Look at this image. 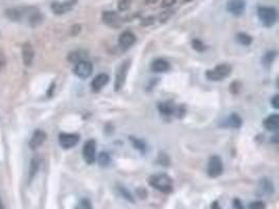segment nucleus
<instances>
[{
	"label": "nucleus",
	"instance_id": "obj_1",
	"mask_svg": "<svg viewBox=\"0 0 279 209\" xmlns=\"http://www.w3.org/2000/svg\"><path fill=\"white\" fill-rule=\"evenodd\" d=\"M148 184L162 194H170L174 188L172 179L166 174H156L150 177Z\"/></svg>",
	"mask_w": 279,
	"mask_h": 209
},
{
	"label": "nucleus",
	"instance_id": "obj_2",
	"mask_svg": "<svg viewBox=\"0 0 279 209\" xmlns=\"http://www.w3.org/2000/svg\"><path fill=\"white\" fill-rule=\"evenodd\" d=\"M258 17L262 26L266 28H272L277 22V10L273 6H258Z\"/></svg>",
	"mask_w": 279,
	"mask_h": 209
},
{
	"label": "nucleus",
	"instance_id": "obj_3",
	"mask_svg": "<svg viewBox=\"0 0 279 209\" xmlns=\"http://www.w3.org/2000/svg\"><path fill=\"white\" fill-rule=\"evenodd\" d=\"M231 74V66L228 64H220L216 66L214 69L210 70H207L206 72V78L214 82H218V80H222L226 78L228 76Z\"/></svg>",
	"mask_w": 279,
	"mask_h": 209
},
{
	"label": "nucleus",
	"instance_id": "obj_4",
	"mask_svg": "<svg viewBox=\"0 0 279 209\" xmlns=\"http://www.w3.org/2000/svg\"><path fill=\"white\" fill-rule=\"evenodd\" d=\"M130 65H131V61L126 60L118 68V72H116L115 74V82H114L115 91H120L124 88L128 72H129V69H130Z\"/></svg>",
	"mask_w": 279,
	"mask_h": 209
},
{
	"label": "nucleus",
	"instance_id": "obj_5",
	"mask_svg": "<svg viewBox=\"0 0 279 209\" xmlns=\"http://www.w3.org/2000/svg\"><path fill=\"white\" fill-rule=\"evenodd\" d=\"M224 172L223 161L218 156H212L209 158L207 166V174L209 177L216 178L222 175Z\"/></svg>",
	"mask_w": 279,
	"mask_h": 209
},
{
	"label": "nucleus",
	"instance_id": "obj_6",
	"mask_svg": "<svg viewBox=\"0 0 279 209\" xmlns=\"http://www.w3.org/2000/svg\"><path fill=\"white\" fill-rule=\"evenodd\" d=\"M93 72V65L90 61L83 60L76 64L74 68V74L80 78H87Z\"/></svg>",
	"mask_w": 279,
	"mask_h": 209
},
{
	"label": "nucleus",
	"instance_id": "obj_7",
	"mask_svg": "<svg viewBox=\"0 0 279 209\" xmlns=\"http://www.w3.org/2000/svg\"><path fill=\"white\" fill-rule=\"evenodd\" d=\"M96 144L93 139L86 142L83 146V157L87 164H93L96 162Z\"/></svg>",
	"mask_w": 279,
	"mask_h": 209
},
{
	"label": "nucleus",
	"instance_id": "obj_8",
	"mask_svg": "<svg viewBox=\"0 0 279 209\" xmlns=\"http://www.w3.org/2000/svg\"><path fill=\"white\" fill-rule=\"evenodd\" d=\"M275 192V186L273 184V181L269 178L264 177L260 180L258 184V196H271Z\"/></svg>",
	"mask_w": 279,
	"mask_h": 209
},
{
	"label": "nucleus",
	"instance_id": "obj_9",
	"mask_svg": "<svg viewBox=\"0 0 279 209\" xmlns=\"http://www.w3.org/2000/svg\"><path fill=\"white\" fill-rule=\"evenodd\" d=\"M80 142V136L74 133H61L59 135V144L60 146L65 148H72L78 144Z\"/></svg>",
	"mask_w": 279,
	"mask_h": 209
},
{
	"label": "nucleus",
	"instance_id": "obj_10",
	"mask_svg": "<svg viewBox=\"0 0 279 209\" xmlns=\"http://www.w3.org/2000/svg\"><path fill=\"white\" fill-rule=\"evenodd\" d=\"M246 8L245 0H229L227 2V10L236 17L242 16Z\"/></svg>",
	"mask_w": 279,
	"mask_h": 209
},
{
	"label": "nucleus",
	"instance_id": "obj_11",
	"mask_svg": "<svg viewBox=\"0 0 279 209\" xmlns=\"http://www.w3.org/2000/svg\"><path fill=\"white\" fill-rule=\"evenodd\" d=\"M24 16L28 18V22L30 26H37L41 24L43 21V16L36 8H24Z\"/></svg>",
	"mask_w": 279,
	"mask_h": 209
},
{
	"label": "nucleus",
	"instance_id": "obj_12",
	"mask_svg": "<svg viewBox=\"0 0 279 209\" xmlns=\"http://www.w3.org/2000/svg\"><path fill=\"white\" fill-rule=\"evenodd\" d=\"M76 2L78 0H67V2H54L52 4V10L56 15H63L66 14L67 12L72 10Z\"/></svg>",
	"mask_w": 279,
	"mask_h": 209
},
{
	"label": "nucleus",
	"instance_id": "obj_13",
	"mask_svg": "<svg viewBox=\"0 0 279 209\" xmlns=\"http://www.w3.org/2000/svg\"><path fill=\"white\" fill-rule=\"evenodd\" d=\"M135 42H136V36L130 30L124 32L118 38V44L122 50H129L135 44Z\"/></svg>",
	"mask_w": 279,
	"mask_h": 209
},
{
	"label": "nucleus",
	"instance_id": "obj_14",
	"mask_svg": "<svg viewBox=\"0 0 279 209\" xmlns=\"http://www.w3.org/2000/svg\"><path fill=\"white\" fill-rule=\"evenodd\" d=\"M34 59V52L30 43H26L22 46V61L26 66L30 67L32 65Z\"/></svg>",
	"mask_w": 279,
	"mask_h": 209
},
{
	"label": "nucleus",
	"instance_id": "obj_15",
	"mask_svg": "<svg viewBox=\"0 0 279 209\" xmlns=\"http://www.w3.org/2000/svg\"><path fill=\"white\" fill-rule=\"evenodd\" d=\"M109 76L106 74H100L91 82V88L93 92H100L104 86H106L109 82Z\"/></svg>",
	"mask_w": 279,
	"mask_h": 209
},
{
	"label": "nucleus",
	"instance_id": "obj_16",
	"mask_svg": "<svg viewBox=\"0 0 279 209\" xmlns=\"http://www.w3.org/2000/svg\"><path fill=\"white\" fill-rule=\"evenodd\" d=\"M45 140H46V133L42 130H36L34 132L30 140V146L32 150H36L40 146H42Z\"/></svg>",
	"mask_w": 279,
	"mask_h": 209
},
{
	"label": "nucleus",
	"instance_id": "obj_17",
	"mask_svg": "<svg viewBox=\"0 0 279 209\" xmlns=\"http://www.w3.org/2000/svg\"><path fill=\"white\" fill-rule=\"evenodd\" d=\"M264 126L268 131L271 132H277L279 128V115L278 114H272L268 116L264 120Z\"/></svg>",
	"mask_w": 279,
	"mask_h": 209
},
{
	"label": "nucleus",
	"instance_id": "obj_18",
	"mask_svg": "<svg viewBox=\"0 0 279 209\" xmlns=\"http://www.w3.org/2000/svg\"><path fill=\"white\" fill-rule=\"evenodd\" d=\"M6 16L8 19L13 22H18L24 17V8H12L6 10Z\"/></svg>",
	"mask_w": 279,
	"mask_h": 209
},
{
	"label": "nucleus",
	"instance_id": "obj_19",
	"mask_svg": "<svg viewBox=\"0 0 279 209\" xmlns=\"http://www.w3.org/2000/svg\"><path fill=\"white\" fill-rule=\"evenodd\" d=\"M170 65L168 61H166L164 59H156L152 65H150V69L154 72L160 74V72H166L170 70Z\"/></svg>",
	"mask_w": 279,
	"mask_h": 209
},
{
	"label": "nucleus",
	"instance_id": "obj_20",
	"mask_svg": "<svg viewBox=\"0 0 279 209\" xmlns=\"http://www.w3.org/2000/svg\"><path fill=\"white\" fill-rule=\"evenodd\" d=\"M242 124V120L236 113H232L231 115H229L227 120L224 122L225 126L232 128V129H240Z\"/></svg>",
	"mask_w": 279,
	"mask_h": 209
},
{
	"label": "nucleus",
	"instance_id": "obj_21",
	"mask_svg": "<svg viewBox=\"0 0 279 209\" xmlns=\"http://www.w3.org/2000/svg\"><path fill=\"white\" fill-rule=\"evenodd\" d=\"M102 20L104 24H107L109 26H114L116 23L118 22V15L116 12L106 10L102 14Z\"/></svg>",
	"mask_w": 279,
	"mask_h": 209
},
{
	"label": "nucleus",
	"instance_id": "obj_22",
	"mask_svg": "<svg viewBox=\"0 0 279 209\" xmlns=\"http://www.w3.org/2000/svg\"><path fill=\"white\" fill-rule=\"evenodd\" d=\"M39 168H40V160L38 158H34L30 161V172H28V180L30 181H32L34 178V176L37 175Z\"/></svg>",
	"mask_w": 279,
	"mask_h": 209
},
{
	"label": "nucleus",
	"instance_id": "obj_23",
	"mask_svg": "<svg viewBox=\"0 0 279 209\" xmlns=\"http://www.w3.org/2000/svg\"><path fill=\"white\" fill-rule=\"evenodd\" d=\"M86 52H82V50H78V52H74L72 54H69L68 56V60L70 61L72 63H74L76 64L78 62L80 61H83V60H86Z\"/></svg>",
	"mask_w": 279,
	"mask_h": 209
},
{
	"label": "nucleus",
	"instance_id": "obj_24",
	"mask_svg": "<svg viewBox=\"0 0 279 209\" xmlns=\"http://www.w3.org/2000/svg\"><path fill=\"white\" fill-rule=\"evenodd\" d=\"M158 110L162 115H164V116H170V115H172L174 111H175V110H174V107L172 106V104H166V102L159 104H158Z\"/></svg>",
	"mask_w": 279,
	"mask_h": 209
},
{
	"label": "nucleus",
	"instance_id": "obj_25",
	"mask_svg": "<svg viewBox=\"0 0 279 209\" xmlns=\"http://www.w3.org/2000/svg\"><path fill=\"white\" fill-rule=\"evenodd\" d=\"M130 140H131L132 144L134 146V148H137L139 152H142V153L146 152V144L142 140H140V139L135 138V137H130Z\"/></svg>",
	"mask_w": 279,
	"mask_h": 209
},
{
	"label": "nucleus",
	"instance_id": "obj_26",
	"mask_svg": "<svg viewBox=\"0 0 279 209\" xmlns=\"http://www.w3.org/2000/svg\"><path fill=\"white\" fill-rule=\"evenodd\" d=\"M118 192H120V194L122 196L124 199H126V201H129V202H131V203H134L135 201H134V198H133V196L131 194V192L128 190L126 188H124V186H118Z\"/></svg>",
	"mask_w": 279,
	"mask_h": 209
},
{
	"label": "nucleus",
	"instance_id": "obj_27",
	"mask_svg": "<svg viewBox=\"0 0 279 209\" xmlns=\"http://www.w3.org/2000/svg\"><path fill=\"white\" fill-rule=\"evenodd\" d=\"M238 40L242 45H245V46H248L252 43V37L245 32H240L238 34Z\"/></svg>",
	"mask_w": 279,
	"mask_h": 209
},
{
	"label": "nucleus",
	"instance_id": "obj_28",
	"mask_svg": "<svg viewBox=\"0 0 279 209\" xmlns=\"http://www.w3.org/2000/svg\"><path fill=\"white\" fill-rule=\"evenodd\" d=\"M98 164L100 166L106 168L110 164V155L106 152H102L98 155Z\"/></svg>",
	"mask_w": 279,
	"mask_h": 209
},
{
	"label": "nucleus",
	"instance_id": "obj_29",
	"mask_svg": "<svg viewBox=\"0 0 279 209\" xmlns=\"http://www.w3.org/2000/svg\"><path fill=\"white\" fill-rule=\"evenodd\" d=\"M275 56H276V52H266L264 56V59H262V62H264V65L266 66H270L274 59H275Z\"/></svg>",
	"mask_w": 279,
	"mask_h": 209
},
{
	"label": "nucleus",
	"instance_id": "obj_30",
	"mask_svg": "<svg viewBox=\"0 0 279 209\" xmlns=\"http://www.w3.org/2000/svg\"><path fill=\"white\" fill-rule=\"evenodd\" d=\"M192 48H194V50H196V52H204V50H206L204 43H203L202 41H200V40H198V39L192 40Z\"/></svg>",
	"mask_w": 279,
	"mask_h": 209
},
{
	"label": "nucleus",
	"instance_id": "obj_31",
	"mask_svg": "<svg viewBox=\"0 0 279 209\" xmlns=\"http://www.w3.org/2000/svg\"><path fill=\"white\" fill-rule=\"evenodd\" d=\"M266 203L262 202V201H254V202H251L248 206V209H266Z\"/></svg>",
	"mask_w": 279,
	"mask_h": 209
},
{
	"label": "nucleus",
	"instance_id": "obj_32",
	"mask_svg": "<svg viewBox=\"0 0 279 209\" xmlns=\"http://www.w3.org/2000/svg\"><path fill=\"white\" fill-rule=\"evenodd\" d=\"M130 4H131V0H120L118 6V10H120V12L126 10L130 8Z\"/></svg>",
	"mask_w": 279,
	"mask_h": 209
},
{
	"label": "nucleus",
	"instance_id": "obj_33",
	"mask_svg": "<svg viewBox=\"0 0 279 209\" xmlns=\"http://www.w3.org/2000/svg\"><path fill=\"white\" fill-rule=\"evenodd\" d=\"M78 209H92V204L90 202L89 199H82L80 203V207H78Z\"/></svg>",
	"mask_w": 279,
	"mask_h": 209
},
{
	"label": "nucleus",
	"instance_id": "obj_34",
	"mask_svg": "<svg viewBox=\"0 0 279 209\" xmlns=\"http://www.w3.org/2000/svg\"><path fill=\"white\" fill-rule=\"evenodd\" d=\"M177 0H162V4H161V8H168L172 6L174 4H176Z\"/></svg>",
	"mask_w": 279,
	"mask_h": 209
},
{
	"label": "nucleus",
	"instance_id": "obj_35",
	"mask_svg": "<svg viewBox=\"0 0 279 209\" xmlns=\"http://www.w3.org/2000/svg\"><path fill=\"white\" fill-rule=\"evenodd\" d=\"M232 207H234V209H245V206L242 205V201L240 199H234V202H232Z\"/></svg>",
	"mask_w": 279,
	"mask_h": 209
},
{
	"label": "nucleus",
	"instance_id": "obj_36",
	"mask_svg": "<svg viewBox=\"0 0 279 209\" xmlns=\"http://www.w3.org/2000/svg\"><path fill=\"white\" fill-rule=\"evenodd\" d=\"M271 104H272V107L274 109H278L279 108V96L278 94L273 96V98L271 100Z\"/></svg>",
	"mask_w": 279,
	"mask_h": 209
},
{
	"label": "nucleus",
	"instance_id": "obj_37",
	"mask_svg": "<svg viewBox=\"0 0 279 209\" xmlns=\"http://www.w3.org/2000/svg\"><path fill=\"white\" fill-rule=\"evenodd\" d=\"M210 209H222V208H220V204H218V201H214V202L212 203Z\"/></svg>",
	"mask_w": 279,
	"mask_h": 209
},
{
	"label": "nucleus",
	"instance_id": "obj_38",
	"mask_svg": "<svg viewBox=\"0 0 279 209\" xmlns=\"http://www.w3.org/2000/svg\"><path fill=\"white\" fill-rule=\"evenodd\" d=\"M6 64V59L2 54H0V69H2Z\"/></svg>",
	"mask_w": 279,
	"mask_h": 209
},
{
	"label": "nucleus",
	"instance_id": "obj_39",
	"mask_svg": "<svg viewBox=\"0 0 279 209\" xmlns=\"http://www.w3.org/2000/svg\"><path fill=\"white\" fill-rule=\"evenodd\" d=\"M158 2V0H146V2L148 4H154Z\"/></svg>",
	"mask_w": 279,
	"mask_h": 209
},
{
	"label": "nucleus",
	"instance_id": "obj_40",
	"mask_svg": "<svg viewBox=\"0 0 279 209\" xmlns=\"http://www.w3.org/2000/svg\"><path fill=\"white\" fill-rule=\"evenodd\" d=\"M0 209H6V206L4 204V201L2 199V196H0Z\"/></svg>",
	"mask_w": 279,
	"mask_h": 209
},
{
	"label": "nucleus",
	"instance_id": "obj_41",
	"mask_svg": "<svg viewBox=\"0 0 279 209\" xmlns=\"http://www.w3.org/2000/svg\"><path fill=\"white\" fill-rule=\"evenodd\" d=\"M185 2H190V0H185Z\"/></svg>",
	"mask_w": 279,
	"mask_h": 209
},
{
	"label": "nucleus",
	"instance_id": "obj_42",
	"mask_svg": "<svg viewBox=\"0 0 279 209\" xmlns=\"http://www.w3.org/2000/svg\"><path fill=\"white\" fill-rule=\"evenodd\" d=\"M76 209H78V207H76Z\"/></svg>",
	"mask_w": 279,
	"mask_h": 209
}]
</instances>
